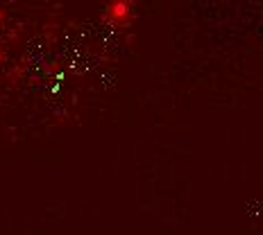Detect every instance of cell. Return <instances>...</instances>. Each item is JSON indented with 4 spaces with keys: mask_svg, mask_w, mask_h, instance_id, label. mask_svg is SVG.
Segmentation results:
<instances>
[{
    "mask_svg": "<svg viewBox=\"0 0 263 235\" xmlns=\"http://www.w3.org/2000/svg\"><path fill=\"white\" fill-rule=\"evenodd\" d=\"M3 61H5V50L0 48V63H3Z\"/></svg>",
    "mask_w": 263,
    "mask_h": 235,
    "instance_id": "obj_3",
    "label": "cell"
},
{
    "mask_svg": "<svg viewBox=\"0 0 263 235\" xmlns=\"http://www.w3.org/2000/svg\"><path fill=\"white\" fill-rule=\"evenodd\" d=\"M134 18V3L132 0H109L105 9V20L114 25H125L132 23Z\"/></svg>",
    "mask_w": 263,
    "mask_h": 235,
    "instance_id": "obj_1",
    "label": "cell"
},
{
    "mask_svg": "<svg viewBox=\"0 0 263 235\" xmlns=\"http://www.w3.org/2000/svg\"><path fill=\"white\" fill-rule=\"evenodd\" d=\"M5 16H7V12H5V9H0V23L5 20Z\"/></svg>",
    "mask_w": 263,
    "mask_h": 235,
    "instance_id": "obj_2",
    "label": "cell"
}]
</instances>
